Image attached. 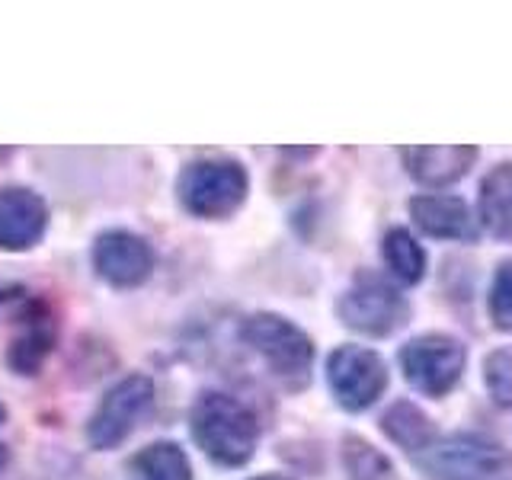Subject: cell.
Masks as SVG:
<instances>
[{"label": "cell", "instance_id": "6da1fadb", "mask_svg": "<svg viewBox=\"0 0 512 480\" xmlns=\"http://www.w3.org/2000/svg\"><path fill=\"white\" fill-rule=\"evenodd\" d=\"M192 436L212 461L224 468H240L253 458L256 420L228 394H202L192 407Z\"/></svg>", "mask_w": 512, "mask_h": 480}, {"label": "cell", "instance_id": "7a4b0ae2", "mask_svg": "<svg viewBox=\"0 0 512 480\" xmlns=\"http://www.w3.org/2000/svg\"><path fill=\"white\" fill-rule=\"evenodd\" d=\"M413 464L432 480H512V455L471 432L436 439L420 455H413Z\"/></svg>", "mask_w": 512, "mask_h": 480}, {"label": "cell", "instance_id": "3957f363", "mask_svg": "<svg viewBox=\"0 0 512 480\" xmlns=\"http://www.w3.org/2000/svg\"><path fill=\"white\" fill-rule=\"evenodd\" d=\"M244 340L260 352L269 372L276 375L285 388H304L311 381V365H314V346L298 330L292 320L279 314H253L244 324Z\"/></svg>", "mask_w": 512, "mask_h": 480}, {"label": "cell", "instance_id": "277c9868", "mask_svg": "<svg viewBox=\"0 0 512 480\" xmlns=\"http://www.w3.org/2000/svg\"><path fill=\"white\" fill-rule=\"evenodd\" d=\"M180 202L196 218H224L244 202L247 173L234 160H199L180 173Z\"/></svg>", "mask_w": 512, "mask_h": 480}, {"label": "cell", "instance_id": "5b68a950", "mask_svg": "<svg viewBox=\"0 0 512 480\" xmlns=\"http://www.w3.org/2000/svg\"><path fill=\"white\" fill-rule=\"evenodd\" d=\"M336 311H340L346 327L368 336H388L391 330L404 327L410 314L404 295L381 276H372V272H362L356 285L340 298Z\"/></svg>", "mask_w": 512, "mask_h": 480}, {"label": "cell", "instance_id": "8992f818", "mask_svg": "<svg viewBox=\"0 0 512 480\" xmlns=\"http://www.w3.org/2000/svg\"><path fill=\"white\" fill-rule=\"evenodd\" d=\"M400 368L416 391L445 397L464 372V346L442 333L416 336L400 349Z\"/></svg>", "mask_w": 512, "mask_h": 480}, {"label": "cell", "instance_id": "52a82bcc", "mask_svg": "<svg viewBox=\"0 0 512 480\" xmlns=\"http://www.w3.org/2000/svg\"><path fill=\"white\" fill-rule=\"evenodd\" d=\"M327 381L340 407L359 413L372 407L388 388V368L381 356L365 346H340L327 359Z\"/></svg>", "mask_w": 512, "mask_h": 480}, {"label": "cell", "instance_id": "ba28073f", "mask_svg": "<svg viewBox=\"0 0 512 480\" xmlns=\"http://www.w3.org/2000/svg\"><path fill=\"white\" fill-rule=\"evenodd\" d=\"M154 400V384L144 375H128L112 388L103 404L96 407L93 420L87 426V439L93 448H116L128 439V432L138 426V420L148 413Z\"/></svg>", "mask_w": 512, "mask_h": 480}, {"label": "cell", "instance_id": "9c48e42d", "mask_svg": "<svg viewBox=\"0 0 512 480\" xmlns=\"http://www.w3.org/2000/svg\"><path fill=\"white\" fill-rule=\"evenodd\" d=\"M93 266L96 272L116 288H135L151 276L154 269V250L148 240L128 231H106L93 247Z\"/></svg>", "mask_w": 512, "mask_h": 480}, {"label": "cell", "instance_id": "30bf717a", "mask_svg": "<svg viewBox=\"0 0 512 480\" xmlns=\"http://www.w3.org/2000/svg\"><path fill=\"white\" fill-rule=\"evenodd\" d=\"M45 202L29 189H0V247L26 250L45 231Z\"/></svg>", "mask_w": 512, "mask_h": 480}, {"label": "cell", "instance_id": "8fae6325", "mask_svg": "<svg viewBox=\"0 0 512 480\" xmlns=\"http://www.w3.org/2000/svg\"><path fill=\"white\" fill-rule=\"evenodd\" d=\"M410 215L416 228L426 231L429 237L442 240H474L477 221L471 208L458 196H445V192H429V196H416L410 202Z\"/></svg>", "mask_w": 512, "mask_h": 480}, {"label": "cell", "instance_id": "7c38bea8", "mask_svg": "<svg viewBox=\"0 0 512 480\" xmlns=\"http://www.w3.org/2000/svg\"><path fill=\"white\" fill-rule=\"evenodd\" d=\"M413 180L426 186H448L461 180L477 160V148L468 144H445V148H404L400 151Z\"/></svg>", "mask_w": 512, "mask_h": 480}, {"label": "cell", "instance_id": "4fadbf2b", "mask_svg": "<svg viewBox=\"0 0 512 480\" xmlns=\"http://www.w3.org/2000/svg\"><path fill=\"white\" fill-rule=\"evenodd\" d=\"M20 333L13 336L10 352H7V365L20 375H36L39 365L45 362V356L52 352L55 343V320L45 308H26V314L20 317Z\"/></svg>", "mask_w": 512, "mask_h": 480}, {"label": "cell", "instance_id": "5bb4252c", "mask_svg": "<svg viewBox=\"0 0 512 480\" xmlns=\"http://www.w3.org/2000/svg\"><path fill=\"white\" fill-rule=\"evenodd\" d=\"M480 221L493 237L512 240V164L493 167L480 183Z\"/></svg>", "mask_w": 512, "mask_h": 480}, {"label": "cell", "instance_id": "9a60e30c", "mask_svg": "<svg viewBox=\"0 0 512 480\" xmlns=\"http://www.w3.org/2000/svg\"><path fill=\"white\" fill-rule=\"evenodd\" d=\"M381 426L397 445H404L410 455H420L423 448L436 442V429H432L429 416L416 404H410V400H397V404L381 416Z\"/></svg>", "mask_w": 512, "mask_h": 480}, {"label": "cell", "instance_id": "2e32d148", "mask_svg": "<svg viewBox=\"0 0 512 480\" xmlns=\"http://www.w3.org/2000/svg\"><path fill=\"white\" fill-rule=\"evenodd\" d=\"M132 471L138 474V480H192L189 458L173 442H157L138 452L132 461Z\"/></svg>", "mask_w": 512, "mask_h": 480}, {"label": "cell", "instance_id": "e0dca14e", "mask_svg": "<svg viewBox=\"0 0 512 480\" xmlns=\"http://www.w3.org/2000/svg\"><path fill=\"white\" fill-rule=\"evenodd\" d=\"M384 263H388L394 276L407 285H416L426 276V250L416 244L413 234L404 228H394L384 237Z\"/></svg>", "mask_w": 512, "mask_h": 480}, {"label": "cell", "instance_id": "ac0fdd59", "mask_svg": "<svg viewBox=\"0 0 512 480\" xmlns=\"http://www.w3.org/2000/svg\"><path fill=\"white\" fill-rule=\"evenodd\" d=\"M343 464L349 480H394V464L359 436L343 442Z\"/></svg>", "mask_w": 512, "mask_h": 480}, {"label": "cell", "instance_id": "d6986e66", "mask_svg": "<svg viewBox=\"0 0 512 480\" xmlns=\"http://www.w3.org/2000/svg\"><path fill=\"white\" fill-rule=\"evenodd\" d=\"M484 378L496 404L509 407L512 404V352L509 349L490 352L484 362Z\"/></svg>", "mask_w": 512, "mask_h": 480}, {"label": "cell", "instance_id": "ffe728a7", "mask_svg": "<svg viewBox=\"0 0 512 480\" xmlns=\"http://www.w3.org/2000/svg\"><path fill=\"white\" fill-rule=\"evenodd\" d=\"M490 317L496 327L512 330V260L496 269L490 288Z\"/></svg>", "mask_w": 512, "mask_h": 480}, {"label": "cell", "instance_id": "44dd1931", "mask_svg": "<svg viewBox=\"0 0 512 480\" xmlns=\"http://www.w3.org/2000/svg\"><path fill=\"white\" fill-rule=\"evenodd\" d=\"M4 464H7V448L0 445V468H4Z\"/></svg>", "mask_w": 512, "mask_h": 480}, {"label": "cell", "instance_id": "7402d4cb", "mask_svg": "<svg viewBox=\"0 0 512 480\" xmlns=\"http://www.w3.org/2000/svg\"><path fill=\"white\" fill-rule=\"evenodd\" d=\"M253 480H288V477H276V474H266V477H253Z\"/></svg>", "mask_w": 512, "mask_h": 480}, {"label": "cell", "instance_id": "603a6c76", "mask_svg": "<svg viewBox=\"0 0 512 480\" xmlns=\"http://www.w3.org/2000/svg\"><path fill=\"white\" fill-rule=\"evenodd\" d=\"M0 423H4V407H0Z\"/></svg>", "mask_w": 512, "mask_h": 480}]
</instances>
